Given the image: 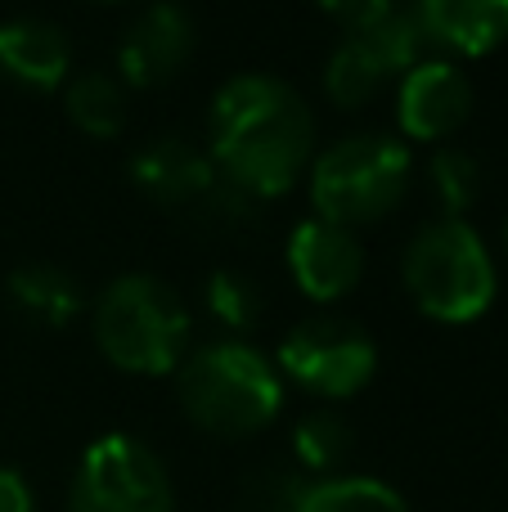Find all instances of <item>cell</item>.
Instances as JSON below:
<instances>
[{
	"instance_id": "1",
	"label": "cell",
	"mask_w": 508,
	"mask_h": 512,
	"mask_svg": "<svg viewBox=\"0 0 508 512\" xmlns=\"http://www.w3.org/2000/svg\"><path fill=\"white\" fill-rule=\"evenodd\" d=\"M207 158L257 203L288 194L315 158L311 104L270 72H239L207 108Z\"/></svg>"
},
{
	"instance_id": "2",
	"label": "cell",
	"mask_w": 508,
	"mask_h": 512,
	"mask_svg": "<svg viewBox=\"0 0 508 512\" xmlns=\"http://www.w3.org/2000/svg\"><path fill=\"white\" fill-rule=\"evenodd\" d=\"M176 396L185 414L212 436L266 432L284 409V378L275 360L243 337H221L189 351L176 369Z\"/></svg>"
},
{
	"instance_id": "3",
	"label": "cell",
	"mask_w": 508,
	"mask_h": 512,
	"mask_svg": "<svg viewBox=\"0 0 508 512\" xmlns=\"http://www.w3.org/2000/svg\"><path fill=\"white\" fill-rule=\"evenodd\" d=\"M95 346L126 373H176L189 346V310L158 274H117L90 310Z\"/></svg>"
},
{
	"instance_id": "4",
	"label": "cell",
	"mask_w": 508,
	"mask_h": 512,
	"mask_svg": "<svg viewBox=\"0 0 508 512\" xmlns=\"http://www.w3.org/2000/svg\"><path fill=\"white\" fill-rule=\"evenodd\" d=\"M405 292L428 319L441 324H473L491 310L500 279H495L491 248L468 221L437 216L405 243L401 261Z\"/></svg>"
},
{
	"instance_id": "5",
	"label": "cell",
	"mask_w": 508,
	"mask_h": 512,
	"mask_svg": "<svg viewBox=\"0 0 508 512\" xmlns=\"http://www.w3.org/2000/svg\"><path fill=\"white\" fill-rule=\"evenodd\" d=\"M414 158L401 144V135L387 131H351L320 149L306 167L311 176V203L315 216L333 225H369L387 216L401 194L410 189Z\"/></svg>"
},
{
	"instance_id": "6",
	"label": "cell",
	"mask_w": 508,
	"mask_h": 512,
	"mask_svg": "<svg viewBox=\"0 0 508 512\" xmlns=\"http://www.w3.org/2000/svg\"><path fill=\"white\" fill-rule=\"evenodd\" d=\"M432 50L437 45H432L423 18L414 14V5L410 0H392L378 18L342 32V41L333 45L329 63H324V90L342 108L369 104L378 90L401 81Z\"/></svg>"
},
{
	"instance_id": "7",
	"label": "cell",
	"mask_w": 508,
	"mask_h": 512,
	"mask_svg": "<svg viewBox=\"0 0 508 512\" xmlns=\"http://www.w3.org/2000/svg\"><path fill=\"white\" fill-rule=\"evenodd\" d=\"M279 378L324 400H347L369 387L378 369V346L356 319L347 315H311L293 324L275 355Z\"/></svg>"
},
{
	"instance_id": "8",
	"label": "cell",
	"mask_w": 508,
	"mask_h": 512,
	"mask_svg": "<svg viewBox=\"0 0 508 512\" xmlns=\"http://www.w3.org/2000/svg\"><path fill=\"white\" fill-rule=\"evenodd\" d=\"M72 512H176L162 459L126 432L86 445L72 477Z\"/></svg>"
},
{
	"instance_id": "9",
	"label": "cell",
	"mask_w": 508,
	"mask_h": 512,
	"mask_svg": "<svg viewBox=\"0 0 508 512\" xmlns=\"http://www.w3.org/2000/svg\"><path fill=\"white\" fill-rule=\"evenodd\" d=\"M194 54V18L180 0H149L117 36V77L126 86H162Z\"/></svg>"
},
{
	"instance_id": "10",
	"label": "cell",
	"mask_w": 508,
	"mask_h": 512,
	"mask_svg": "<svg viewBox=\"0 0 508 512\" xmlns=\"http://www.w3.org/2000/svg\"><path fill=\"white\" fill-rule=\"evenodd\" d=\"M473 117V81L459 63L428 54L396 81V122L410 140H446Z\"/></svg>"
},
{
	"instance_id": "11",
	"label": "cell",
	"mask_w": 508,
	"mask_h": 512,
	"mask_svg": "<svg viewBox=\"0 0 508 512\" xmlns=\"http://www.w3.org/2000/svg\"><path fill=\"white\" fill-rule=\"evenodd\" d=\"M288 270H293L297 288L311 301H338L356 292L365 279V248H360L356 230L333 225L324 216H306L293 234H288Z\"/></svg>"
},
{
	"instance_id": "12",
	"label": "cell",
	"mask_w": 508,
	"mask_h": 512,
	"mask_svg": "<svg viewBox=\"0 0 508 512\" xmlns=\"http://www.w3.org/2000/svg\"><path fill=\"white\" fill-rule=\"evenodd\" d=\"M131 180L153 203L189 212V207L212 189L216 167H212V158H207V149H198V144L180 140V135H158V140L135 149Z\"/></svg>"
},
{
	"instance_id": "13",
	"label": "cell",
	"mask_w": 508,
	"mask_h": 512,
	"mask_svg": "<svg viewBox=\"0 0 508 512\" xmlns=\"http://www.w3.org/2000/svg\"><path fill=\"white\" fill-rule=\"evenodd\" d=\"M0 72L23 90H59L72 77V41L50 18L0 23Z\"/></svg>"
},
{
	"instance_id": "14",
	"label": "cell",
	"mask_w": 508,
	"mask_h": 512,
	"mask_svg": "<svg viewBox=\"0 0 508 512\" xmlns=\"http://www.w3.org/2000/svg\"><path fill=\"white\" fill-rule=\"evenodd\" d=\"M432 45L450 54H491L508 41V0H410Z\"/></svg>"
},
{
	"instance_id": "15",
	"label": "cell",
	"mask_w": 508,
	"mask_h": 512,
	"mask_svg": "<svg viewBox=\"0 0 508 512\" xmlns=\"http://www.w3.org/2000/svg\"><path fill=\"white\" fill-rule=\"evenodd\" d=\"M9 297L14 306L23 310L27 319L36 324H50V328H63L81 315L86 297H81V283L72 279L63 265H50V261H27L9 274Z\"/></svg>"
},
{
	"instance_id": "16",
	"label": "cell",
	"mask_w": 508,
	"mask_h": 512,
	"mask_svg": "<svg viewBox=\"0 0 508 512\" xmlns=\"http://www.w3.org/2000/svg\"><path fill=\"white\" fill-rule=\"evenodd\" d=\"M63 113L86 135L108 140L126 122V81L113 72H77L63 86Z\"/></svg>"
},
{
	"instance_id": "17",
	"label": "cell",
	"mask_w": 508,
	"mask_h": 512,
	"mask_svg": "<svg viewBox=\"0 0 508 512\" xmlns=\"http://www.w3.org/2000/svg\"><path fill=\"white\" fill-rule=\"evenodd\" d=\"M293 512H410V504L378 477H320L302 481Z\"/></svg>"
},
{
	"instance_id": "18",
	"label": "cell",
	"mask_w": 508,
	"mask_h": 512,
	"mask_svg": "<svg viewBox=\"0 0 508 512\" xmlns=\"http://www.w3.org/2000/svg\"><path fill=\"white\" fill-rule=\"evenodd\" d=\"M356 432L338 409H311V414L297 418L293 427V454L306 472H320V477H338V468L347 463Z\"/></svg>"
},
{
	"instance_id": "19",
	"label": "cell",
	"mask_w": 508,
	"mask_h": 512,
	"mask_svg": "<svg viewBox=\"0 0 508 512\" xmlns=\"http://www.w3.org/2000/svg\"><path fill=\"white\" fill-rule=\"evenodd\" d=\"M428 185L441 203V216L464 221V212L482 198V162L468 149H437L428 158Z\"/></svg>"
},
{
	"instance_id": "20",
	"label": "cell",
	"mask_w": 508,
	"mask_h": 512,
	"mask_svg": "<svg viewBox=\"0 0 508 512\" xmlns=\"http://www.w3.org/2000/svg\"><path fill=\"white\" fill-rule=\"evenodd\" d=\"M203 306L221 328H230V333H248V328L261 319V292L248 274L212 270L203 279Z\"/></svg>"
},
{
	"instance_id": "21",
	"label": "cell",
	"mask_w": 508,
	"mask_h": 512,
	"mask_svg": "<svg viewBox=\"0 0 508 512\" xmlns=\"http://www.w3.org/2000/svg\"><path fill=\"white\" fill-rule=\"evenodd\" d=\"M0 512H36V495L23 472L0 468Z\"/></svg>"
},
{
	"instance_id": "22",
	"label": "cell",
	"mask_w": 508,
	"mask_h": 512,
	"mask_svg": "<svg viewBox=\"0 0 508 512\" xmlns=\"http://www.w3.org/2000/svg\"><path fill=\"white\" fill-rule=\"evenodd\" d=\"M387 5H392V0H320V9H324V14H333L342 27L369 23V18H378Z\"/></svg>"
},
{
	"instance_id": "23",
	"label": "cell",
	"mask_w": 508,
	"mask_h": 512,
	"mask_svg": "<svg viewBox=\"0 0 508 512\" xmlns=\"http://www.w3.org/2000/svg\"><path fill=\"white\" fill-rule=\"evenodd\" d=\"M504 248H508V221H504Z\"/></svg>"
}]
</instances>
